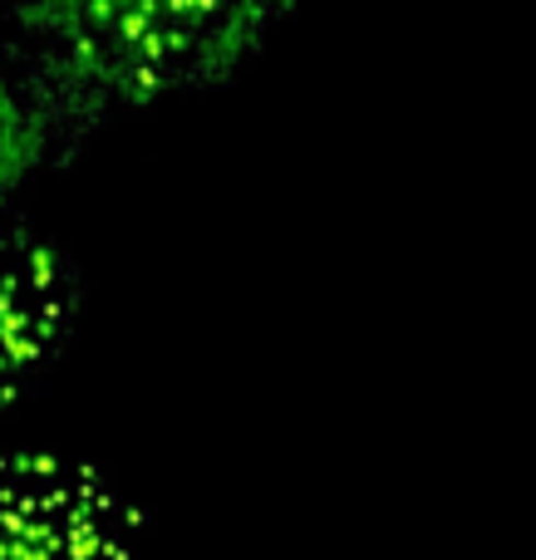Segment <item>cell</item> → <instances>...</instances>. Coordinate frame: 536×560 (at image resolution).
I'll list each match as a JSON object with an SVG mask.
<instances>
[{
	"label": "cell",
	"instance_id": "5b68a950",
	"mask_svg": "<svg viewBox=\"0 0 536 560\" xmlns=\"http://www.w3.org/2000/svg\"><path fill=\"white\" fill-rule=\"evenodd\" d=\"M10 5H15L20 10V15H25L30 20V25H45V20H49V10H55L59 5V0H10Z\"/></svg>",
	"mask_w": 536,
	"mask_h": 560
},
{
	"label": "cell",
	"instance_id": "3957f363",
	"mask_svg": "<svg viewBox=\"0 0 536 560\" xmlns=\"http://www.w3.org/2000/svg\"><path fill=\"white\" fill-rule=\"evenodd\" d=\"M84 280L65 246L25 222H0V413L65 359Z\"/></svg>",
	"mask_w": 536,
	"mask_h": 560
},
{
	"label": "cell",
	"instance_id": "6da1fadb",
	"mask_svg": "<svg viewBox=\"0 0 536 560\" xmlns=\"http://www.w3.org/2000/svg\"><path fill=\"white\" fill-rule=\"evenodd\" d=\"M281 0H59L39 30L59 39L84 89L158 104L222 79Z\"/></svg>",
	"mask_w": 536,
	"mask_h": 560
},
{
	"label": "cell",
	"instance_id": "7a4b0ae2",
	"mask_svg": "<svg viewBox=\"0 0 536 560\" xmlns=\"http://www.w3.org/2000/svg\"><path fill=\"white\" fill-rule=\"evenodd\" d=\"M138 536V506L94 463L0 453V560H133Z\"/></svg>",
	"mask_w": 536,
	"mask_h": 560
},
{
	"label": "cell",
	"instance_id": "277c9868",
	"mask_svg": "<svg viewBox=\"0 0 536 560\" xmlns=\"http://www.w3.org/2000/svg\"><path fill=\"white\" fill-rule=\"evenodd\" d=\"M39 148H45V128H39L35 108L20 98L15 74H10L5 55H0V222H5V207L15 197V187L35 167Z\"/></svg>",
	"mask_w": 536,
	"mask_h": 560
}]
</instances>
